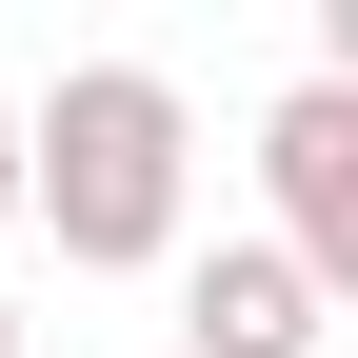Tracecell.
Instances as JSON below:
<instances>
[{
	"mask_svg": "<svg viewBox=\"0 0 358 358\" xmlns=\"http://www.w3.org/2000/svg\"><path fill=\"white\" fill-rule=\"evenodd\" d=\"M179 199H199V120H179L159 60H60L40 80V239H60V279L179 259Z\"/></svg>",
	"mask_w": 358,
	"mask_h": 358,
	"instance_id": "1",
	"label": "cell"
},
{
	"mask_svg": "<svg viewBox=\"0 0 358 358\" xmlns=\"http://www.w3.org/2000/svg\"><path fill=\"white\" fill-rule=\"evenodd\" d=\"M259 199H279L299 279L358 299V80H279V100H259Z\"/></svg>",
	"mask_w": 358,
	"mask_h": 358,
	"instance_id": "2",
	"label": "cell"
},
{
	"mask_svg": "<svg viewBox=\"0 0 358 358\" xmlns=\"http://www.w3.org/2000/svg\"><path fill=\"white\" fill-rule=\"evenodd\" d=\"M159 358H179V338H159Z\"/></svg>",
	"mask_w": 358,
	"mask_h": 358,
	"instance_id": "7",
	"label": "cell"
},
{
	"mask_svg": "<svg viewBox=\"0 0 358 358\" xmlns=\"http://www.w3.org/2000/svg\"><path fill=\"white\" fill-rule=\"evenodd\" d=\"M338 299L299 279V239L259 219V239H219V259H179V358H319Z\"/></svg>",
	"mask_w": 358,
	"mask_h": 358,
	"instance_id": "3",
	"label": "cell"
},
{
	"mask_svg": "<svg viewBox=\"0 0 358 358\" xmlns=\"http://www.w3.org/2000/svg\"><path fill=\"white\" fill-rule=\"evenodd\" d=\"M0 219H40V100H0Z\"/></svg>",
	"mask_w": 358,
	"mask_h": 358,
	"instance_id": "4",
	"label": "cell"
},
{
	"mask_svg": "<svg viewBox=\"0 0 358 358\" xmlns=\"http://www.w3.org/2000/svg\"><path fill=\"white\" fill-rule=\"evenodd\" d=\"M0 358H20V299H0Z\"/></svg>",
	"mask_w": 358,
	"mask_h": 358,
	"instance_id": "6",
	"label": "cell"
},
{
	"mask_svg": "<svg viewBox=\"0 0 358 358\" xmlns=\"http://www.w3.org/2000/svg\"><path fill=\"white\" fill-rule=\"evenodd\" d=\"M319 80H358V0H319Z\"/></svg>",
	"mask_w": 358,
	"mask_h": 358,
	"instance_id": "5",
	"label": "cell"
}]
</instances>
